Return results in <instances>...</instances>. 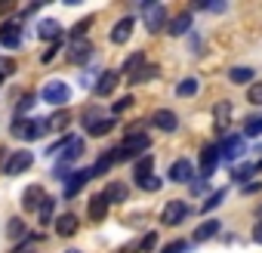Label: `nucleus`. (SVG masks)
Here are the masks:
<instances>
[{"instance_id": "1", "label": "nucleus", "mask_w": 262, "mask_h": 253, "mask_svg": "<svg viewBox=\"0 0 262 253\" xmlns=\"http://www.w3.org/2000/svg\"><path fill=\"white\" fill-rule=\"evenodd\" d=\"M10 133H13V139L34 142V139H43L50 133V120H43V117H16L10 123Z\"/></svg>"}, {"instance_id": "2", "label": "nucleus", "mask_w": 262, "mask_h": 253, "mask_svg": "<svg viewBox=\"0 0 262 253\" xmlns=\"http://www.w3.org/2000/svg\"><path fill=\"white\" fill-rule=\"evenodd\" d=\"M148 149H151V139L145 136V133H126V139L117 145V152H114V158L117 161H129V158H142V155H148Z\"/></svg>"}, {"instance_id": "3", "label": "nucleus", "mask_w": 262, "mask_h": 253, "mask_svg": "<svg viewBox=\"0 0 262 253\" xmlns=\"http://www.w3.org/2000/svg\"><path fill=\"white\" fill-rule=\"evenodd\" d=\"M40 99L47 105H68L71 102V87L65 80H47L40 90Z\"/></svg>"}, {"instance_id": "4", "label": "nucleus", "mask_w": 262, "mask_h": 253, "mask_svg": "<svg viewBox=\"0 0 262 253\" xmlns=\"http://www.w3.org/2000/svg\"><path fill=\"white\" fill-rule=\"evenodd\" d=\"M139 10H142V22H145V28H148V31H161V28L167 25V7H164V4L145 0Z\"/></svg>"}, {"instance_id": "5", "label": "nucleus", "mask_w": 262, "mask_h": 253, "mask_svg": "<svg viewBox=\"0 0 262 253\" xmlns=\"http://www.w3.org/2000/svg\"><path fill=\"white\" fill-rule=\"evenodd\" d=\"M188 213H191V207L185 201H167L164 204V213H161V222L164 225H182L188 219Z\"/></svg>"}, {"instance_id": "6", "label": "nucleus", "mask_w": 262, "mask_h": 253, "mask_svg": "<svg viewBox=\"0 0 262 253\" xmlns=\"http://www.w3.org/2000/svg\"><path fill=\"white\" fill-rule=\"evenodd\" d=\"M19 44H22V22L7 19L0 25V47L4 50H19Z\"/></svg>"}, {"instance_id": "7", "label": "nucleus", "mask_w": 262, "mask_h": 253, "mask_svg": "<svg viewBox=\"0 0 262 253\" xmlns=\"http://www.w3.org/2000/svg\"><path fill=\"white\" fill-rule=\"evenodd\" d=\"M31 164H34V155H31V152H25V149H19V152H13V155L7 158L4 173H7V176H19V173H25Z\"/></svg>"}, {"instance_id": "8", "label": "nucleus", "mask_w": 262, "mask_h": 253, "mask_svg": "<svg viewBox=\"0 0 262 253\" xmlns=\"http://www.w3.org/2000/svg\"><path fill=\"white\" fill-rule=\"evenodd\" d=\"M219 158H222V152H219V145H204L201 149V161H198V170H201V176H213L216 173V164H219Z\"/></svg>"}, {"instance_id": "9", "label": "nucleus", "mask_w": 262, "mask_h": 253, "mask_svg": "<svg viewBox=\"0 0 262 253\" xmlns=\"http://www.w3.org/2000/svg\"><path fill=\"white\" fill-rule=\"evenodd\" d=\"M117 83H120V71H102L99 80H96V87H93V93L105 99V96H111L117 90Z\"/></svg>"}, {"instance_id": "10", "label": "nucleus", "mask_w": 262, "mask_h": 253, "mask_svg": "<svg viewBox=\"0 0 262 253\" xmlns=\"http://www.w3.org/2000/svg\"><path fill=\"white\" fill-rule=\"evenodd\" d=\"M219 152H222V158H225V161H237V158H244V152H247V149H244V139L234 133V136H225V139H222Z\"/></svg>"}, {"instance_id": "11", "label": "nucleus", "mask_w": 262, "mask_h": 253, "mask_svg": "<svg viewBox=\"0 0 262 253\" xmlns=\"http://www.w3.org/2000/svg\"><path fill=\"white\" fill-rule=\"evenodd\" d=\"M194 179V167H191V161H185V158H179V161H173L170 164V182H191Z\"/></svg>"}, {"instance_id": "12", "label": "nucleus", "mask_w": 262, "mask_h": 253, "mask_svg": "<svg viewBox=\"0 0 262 253\" xmlns=\"http://www.w3.org/2000/svg\"><path fill=\"white\" fill-rule=\"evenodd\" d=\"M151 123L158 126V130H164V133H176V126H179V117H176L170 108H161V111H155Z\"/></svg>"}, {"instance_id": "13", "label": "nucleus", "mask_w": 262, "mask_h": 253, "mask_svg": "<svg viewBox=\"0 0 262 253\" xmlns=\"http://www.w3.org/2000/svg\"><path fill=\"white\" fill-rule=\"evenodd\" d=\"M34 34H37V40H59L62 37V25L56 19H43V22L34 25Z\"/></svg>"}, {"instance_id": "14", "label": "nucleus", "mask_w": 262, "mask_h": 253, "mask_svg": "<svg viewBox=\"0 0 262 253\" xmlns=\"http://www.w3.org/2000/svg\"><path fill=\"white\" fill-rule=\"evenodd\" d=\"M77 228H80V219H77L74 213H62V216L56 219V235H59V238H74Z\"/></svg>"}, {"instance_id": "15", "label": "nucleus", "mask_w": 262, "mask_h": 253, "mask_svg": "<svg viewBox=\"0 0 262 253\" xmlns=\"http://www.w3.org/2000/svg\"><path fill=\"white\" fill-rule=\"evenodd\" d=\"M43 201H47L43 185H28V188L22 192V207H25V210H40Z\"/></svg>"}, {"instance_id": "16", "label": "nucleus", "mask_w": 262, "mask_h": 253, "mask_svg": "<svg viewBox=\"0 0 262 253\" xmlns=\"http://www.w3.org/2000/svg\"><path fill=\"white\" fill-rule=\"evenodd\" d=\"M133 25H136V22L129 19V16H126V19H120V22L111 28L108 40H111V44H117V47H120V44H126V40H129V34H133Z\"/></svg>"}, {"instance_id": "17", "label": "nucleus", "mask_w": 262, "mask_h": 253, "mask_svg": "<svg viewBox=\"0 0 262 253\" xmlns=\"http://www.w3.org/2000/svg\"><path fill=\"white\" fill-rule=\"evenodd\" d=\"M90 56H93V44H90V40H74V44H71V50H68V59H71L74 65L90 62Z\"/></svg>"}, {"instance_id": "18", "label": "nucleus", "mask_w": 262, "mask_h": 253, "mask_svg": "<svg viewBox=\"0 0 262 253\" xmlns=\"http://www.w3.org/2000/svg\"><path fill=\"white\" fill-rule=\"evenodd\" d=\"M105 213H108V198L99 192V195H93L90 198V207H86V216L93 219V222H102L105 219Z\"/></svg>"}, {"instance_id": "19", "label": "nucleus", "mask_w": 262, "mask_h": 253, "mask_svg": "<svg viewBox=\"0 0 262 253\" xmlns=\"http://www.w3.org/2000/svg\"><path fill=\"white\" fill-rule=\"evenodd\" d=\"M86 179H93V167L77 170V176H71V179H68V185H65V198H74V195L83 188V182H86Z\"/></svg>"}, {"instance_id": "20", "label": "nucleus", "mask_w": 262, "mask_h": 253, "mask_svg": "<svg viewBox=\"0 0 262 253\" xmlns=\"http://www.w3.org/2000/svg\"><path fill=\"white\" fill-rule=\"evenodd\" d=\"M219 228H222V222L219 219H210V222H204V225H198L194 228V235H191V241H210V238H216L219 235Z\"/></svg>"}, {"instance_id": "21", "label": "nucleus", "mask_w": 262, "mask_h": 253, "mask_svg": "<svg viewBox=\"0 0 262 253\" xmlns=\"http://www.w3.org/2000/svg\"><path fill=\"white\" fill-rule=\"evenodd\" d=\"M102 195L108 198V204H123V201H126V195H129V188H126L123 182H108Z\"/></svg>"}, {"instance_id": "22", "label": "nucleus", "mask_w": 262, "mask_h": 253, "mask_svg": "<svg viewBox=\"0 0 262 253\" xmlns=\"http://www.w3.org/2000/svg\"><path fill=\"white\" fill-rule=\"evenodd\" d=\"M142 68H145V53H142V50H136L133 56L123 62V71H120V74H129V77H133V74H139Z\"/></svg>"}, {"instance_id": "23", "label": "nucleus", "mask_w": 262, "mask_h": 253, "mask_svg": "<svg viewBox=\"0 0 262 253\" xmlns=\"http://www.w3.org/2000/svg\"><path fill=\"white\" fill-rule=\"evenodd\" d=\"M80 155H83V139H80V136H74V139H71V145L62 152V161H59V164H68V167H71Z\"/></svg>"}, {"instance_id": "24", "label": "nucleus", "mask_w": 262, "mask_h": 253, "mask_svg": "<svg viewBox=\"0 0 262 253\" xmlns=\"http://www.w3.org/2000/svg\"><path fill=\"white\" fill-rule=\"evenodd\" d=\"M114 117H102V120H96V123H90L86 126V136H108L111 130H114Z\"/></svg>"}, {"instance_id": "25", "label": "nucleus", "mask_w": 262, "mask_h": 253, "mask_svg": "<svg viewBox=\"0 0 262 253\" xmlns=\"http://www.w3.org/2000/svg\"><path fill=\"white\" fill-rule=\"evenodd\" d=\"M173 37H182V34H188L191 31V16L188 13H182V16H176L173 22H170V28H167Z\"/></svg>"}, {"instance_id": "26", "label": "nucleus", "mask_w": 262, "mask_h": 253, "mask_svg": "<svg viewBox=\"0 0 262 253\" xmlns=\"http://www.w3.org/2000/svg\"><path fill=\"white\" fill-rule=\"evenodd\" d=\"M228 114H231V102H219L216 105V133H225L228 130Z\"/></svg>"}, {"instance_id": "27", "label": "nucleus", "mask_w": 262, "mask_h": 253, "mask_svg": "<svg viewBox=\"0 0 262 253\" xmlns=\"http://www.w3.org/2000/svg\"><path fill=\"white\" fill-rule=\"evenodd\" d=\"M151 167H155V158H151V155H142V158L133 164V176H136V182L145 179V176H151Z\"/></svg>"}, {"instance_id": "28", "label": "nucleus", "mask_w": 262, "mask_h": 253, "mask_svg": "<svg viewBox=\"0 0 262 253\" xmlns=\"http://www.w3.org/2000/svg\"><path fill=\"white\" fill-rule=\"evenodd\" d=\"M114 164H117L114 152H105V155H102V158H99V161L93 164V176H105V173H108V170H111Z\"/></svg>"}, {"instance_id": "29", "label": "nucleus", "mask_w": 262, "mask_h": 253, "mask_svg": "<svg viewBox=\"0 0 262 253\" xmlns=\"http://www.w3.org/2000/svg\"><path fill=\"white\" fill-rule=\"evenodd\" d=\"M228 77H231V83H250V80L256 77V71H253V68H247V65H237V68H231V71H228Z\"/></svg>"}, {"instance_id": "30", "label": "nucleus", "mask_w": 262, "mask_h": 253, "mask_svg": "<svg viewBox=\"0 0 262 253\" xmlns=\"http://www.w3.org/2000/svg\"><path fill=\"white\" fill-rule=\"evenodd\" d=\"M244 133L247 136H262V114H250L244 120Z\"/></svg>"}, {"instance_id": "31", "label": "nucleus", "mask_w": 262, "mask_h": 253, "mask_svg": "<svg viewBox=\"0 0 262 253\" xmlns=\"http://www.w3.org/2000/svg\"><path fill=\"white\" fill-rule=\"evenodd\" d=\"M253 173H256V167H253V164H241V167H234V170H231V182H241V185H244Z\"/></svg>"}, {"instance_id": "32", "label": "nucleus", "mask_w": 262, "mask_h": 253, "mask_svg": "<svg viewBox=\"0 0 262 253\" xmlns=\"http://www.w3.org/2000/svg\"><path fill=\"white\" fill-rule=\"evenodd\" d=\"M194 93H198V80H194V77H185V80L176 83V96L185 99V96H194Z\"/></svg>"}, {"instance_id": "33", "label": "nucleus", "mask_w": 262, "mask_h": 253, "mask_svg": "<svg viewBox=\"0 0 262 253\" xmlns=\"http://www.w3.org/2000/svg\"><path fill=\"white\" fill-rule=\"evenodd\" d=\"M158 65H145L139 74H133V77H129V83H145V80H151V77H158Z\"/></svg>"}, {"instance_id": "34", "label": "nucleus", "mask_w": 262, "mask_h": 253, "mask_svg": "<svg viewBox=\"0 0 262 253\" xmlns=\"http://www.w3.org/2000/svg\"><path fill=\"white\" fill-rule=\"evenodd\" d=\"M222 201H225V188H219V192H213V195H210V198L204 201V207H201V210H204V213H210V210H216V207H219Z\"/></svg>"}, {"instance_id": "35", "label": "nucleus", "mask_w": 262, "mask_h": 253, "mask_svg": "<svg viewBox=\"0 0 262 253\" xmlns=\"http://www.w3.org/2000/svg\"><path fill=\"white\" fill-rule=\"evenodd\" d=\"M53 210H56V201H53V198H47V201L40 204V210H37L40 222H56V219H53Z\"/></svg>"}, {"instance_id": "36", "label": "nucleus", "mask_w": 262, "mask_h": 253, "mask_svg": "<svg viewBox=\"0 0 262 253\" xmlns=\"http://www.w3.org/2000/svg\"><path fill=\"white\" fill-rule=\"evenodd\" d=\"M68 120H71V114H68V111H59V114H53V117H50V130H65V126H68Z\"/></svg>"}, {"instance_id": "37", "label": "nucleus", "mask_w": 262, "mask_h": 253, "mask_svg": "<svg viewBox=\"0 0 262 253\" xmlns=\"http://www.w3.org/2000/svg\"><path fill=\"white\" fill-rule=\"evenodd\" d=\"M136 185H139L142 192H158V188H161L164 182H161V176H145V179H139Z\"/></svg>"}, {"instance_id": "38", "label": "nucleus", "mask_w": 262, "mask_h": 253, "mask_svg": "<svg viewBox=\"0 0 262 253\" xmlns=\"http://www.w3.org/2000/svg\"><path fill=\"white\" fill-rule=\"evenodd\" d=\"M7 235H10V238H22V235H25V222H22L19 216H16V219H10V225H7Z\"/></svg>"}, {"instance_id": "39", "label": "nucleus", "mask_w": 262, "mask_h": 253, "mask_svg": "<svg viewBox=\"0 0 262 253\" xmlns=\"http://www.w3.org/2000/svg\"><path fill=\"white\" fill-rule=\"evenodd\" d=\"M247 102H250V105H262V80L247 90Z\"/></svg>"}, {"instance_id": "40", "label": "nucleus", "mask_w": 262, "mask_h": 253, "mask_svg": "<svg viewBox=\"0 0 262 253\" xmlns=\"http://www.w3.org/2000/svg\"><path fill=\"white\" fill-rule=\"evenodd\" d=\"M155 244H158V235H155V231H148V235L142 238V244H139V250H142V253H151V250H155Z\"/></svg>"}, {"instance_id": "41", "label": "nucleus", "mask_w": 262, "mask_h": 253, "mask_svg": "<svg viewBox=\"0 0 262 253\" xmlns=\"http://www.w3.org/2000/svg\"><path fill=\"white\" fill-rule=\"evenodd\" d=\"M133 102H136L133 96H123V99H117V102H114V108H111V111H114V114H120V111H126V108L133 105Z\"/></svg>"}, {"instance_id": "42", "label": "nucleus", "mask_w": 262, "mask_h": 253, "mask_svg": "<svg viewBox=\"0 0 262 253\" xmlns=\"http://www.w3.org/2000/svg\"><path fill=\"white\" fill-rule=\"evenodd\" d=\"M185 250H188V244H185V241H173V244H167L161 253H185Z\"/></svg>"}, {"instance_id": "43", "label": "nucleus", "mask_w": 262, "mask_h": 253, "mask_svg": "<svg viewBox=\"0 0 262 253\" xmlns=\"http://www.w3.org/2000/svg\"><path fill=\"white\" fill-rule=\"evenodd\" d=\"M34 102H37V96H25V99L19 102V108H16V111H19V114H25V111H31V108H34Z\"/></svg>"}, {"instance_id": "44", "label": "nucleus", "mask_w": 262, "mask_h": 253, "mask_svg": "<svg viewBox=\"0 0 262 253\" xmlns=\"http://www.w3.org/2000/svg\"><path fill=\"white\" fill-rule=\"evenodd\" d=\"M13 71H16V62H13V59H0V74L7 77V74H13Z\"/></svg>"}, {"instance_id": "45", "label": "nucleus", "mask_w": 262, "mask_h": 253, "mask_svg": "<svg viewBox=\"0 0 262 253\" xmlns=\"http://www.w3.org/2000/svg\"><path fill=\"white\" fill-rule=\"evenodd\" d=\"M83 31H90V19H80V22L74 25V31H71V34H74V37L80 40V34H83Z\"/></svg>"}, {"instance_id": "46", "label": "nucleus", "mask_w": 262, "mask_h": 253, "mask_svg": "<svg viewBox=\"0 0 262 253\" xmlns=\"http://www.w3.org/2000/svg\"><path fill=\"white\" fill-rule=\"evenodd\" d=\"M59 50H62V44H53V47H50V50L43 53V62H50V59H53V56H56Z\"/></svg>"}, {"instance_id": "47", "label": "nucleus", "mask_w": 262, "mask_h": 253, "mask_svg": "<svg viewBox=\"0 0 262 253\" xmlns=\"http://www.w3.org/2000/svg\"><path fill=\"white\" fill-rule=\"evenodd\" d=\"M256 192H262V182H250V185H244V195H256Z\"/></svg>"}, {"instance_id": "48", "label": "nucleus", "mask_w": 262, "mask_h": 253, "mask_svg": "<svg viewBox=\"0 0 262 253\" xmlns=\"http://www.w3.org/2000/svg\"><path fill=\"white\" fill-rule=\"evenodd\" d=\"M253 241L262 244V222H256V228H253Z\"/></svg>"}, {"instance_id": "49", "label": "nucleus", "mask_w": 262, "mask_h": 253, "mask_svg": "<svg viewBox=\"0 0 262 253\" xmlns=\"http://www.w3.org/2000/svg\"><path fill=\"white\" fill-rule=\"evenodd\" d=\"M204 7L213 10V13H222V10H225V4H204Z\"/></svg>"}, {"instance_id": "50", "label": "nucleus", "mask_w": 262, "mask_h": 253, "mask_svg": "<svg viewBox=\"0 0 262 253\" xmlns=\"http://www.w3.org/2000/svg\"><path fill=\"white\" fill-rule=\"evenodd\" d=\"M65 253H80V250H74V247H71V250H65Z\"/></svg>"}, {"instance_id": "51", "label": "nucleus", "mask_w": 262, "mask_h": 253, "mask_svg": "<svg viewBox=\"0 0 262 253\" xmlns=\"http://www.w3.org/2000/svg\"><path fill=\"white\" fill-rule=\"evenodd\" d=\"M259 170H262V164H256V173H259Z\"/></svg>"}, {"instance_id": "52", "label": "nucleus", "mask_w": 262, "mask_h": 253, "mask_svg": "<svg viewBox=\"0 0 262 253\" xmlns=\"http://www.w3.org/2000/svg\"><path fill=\"white\" fill-rule=\"evenodd\" d=\"M0 80H4V74H0Z\"/></svg>"}]
</instances>
